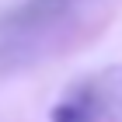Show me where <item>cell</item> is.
Wrapping results in <instances>:
<instances>
[{
    "label": "cell",
    "instance_id": "cell-1",
    "mask_svg": "<svg viewBox=\"0 0 122 122\" xmlns=\"http://www.w3.org/2000/svg\"><path fill=\"white\" fill-rule=\"evenodd\" d=\"M52 122H94V98L87 91H80L73 98L59 101L52 112Z\"/></svg>",
    "mask_w": 122,
    "mask_h": 122
}]
</instances>
